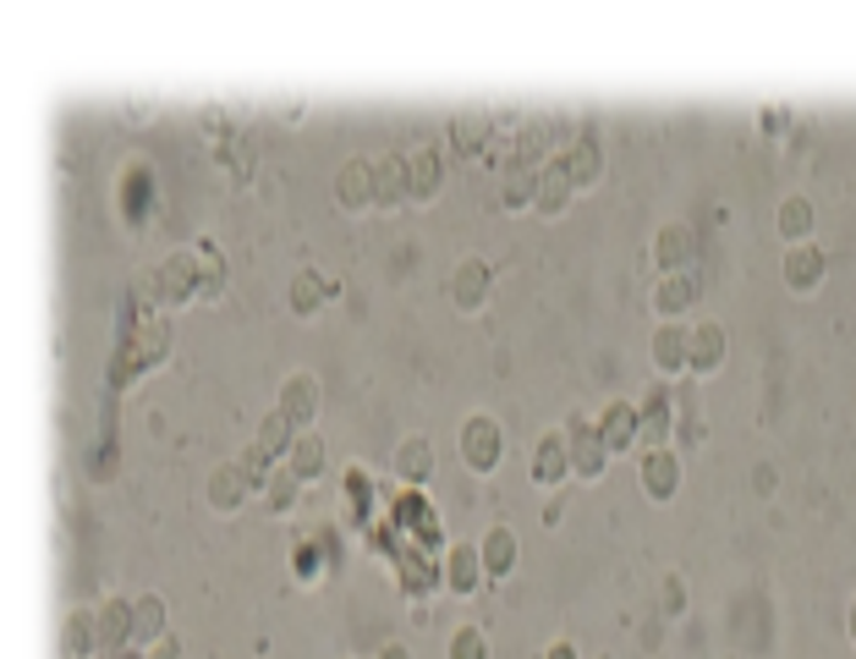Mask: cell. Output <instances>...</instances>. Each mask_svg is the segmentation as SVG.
<instances>
[{"mask_svg": "<svg viewBox=\"0 0 856 659\" xmlns=\"http://www.w3.org/2000/svg\"><path fill=\"white\" fill-rule=\"evenodd\" d=\"M406 176H412V204H428L446 182V149L440 143H417L412 160H406Z\"/></svg>", "mask_w": 856, "mask_h": 659, "instance_id": "cell-10", "label": "cell"}, {"mask_svg": "<svg viewBox=\"0 0 856 659\" xmlns=\"http://www.w3.org/2000/svg\"><path fill=\"white\" fill-rule=\"evenodd\" d=\"M275 413H280L297 435H302V429H313V418H319V380H313V374H291V380L280 385Z\"/></svg>", "mask_w": 856, "mask_h": 659, "instance_id": "cell-8", "label": "cell"}, {"mask_svg": "<svg viewBox=\"0 0 856 659\" xmlns=\"http://www.w3.org/2000/svg\"><path fill=\"white\" fill-rule=\"evenodd\" d=\"M329 291H335V280H324L319 269H297V275H291V313H297V319L319 313Z\"/></svg>", "mask_w": 856, "mask_h": 659, "instance_id": "cell-26", "label": "cell"}, {"mask_svg": "<svg viewBox=\"0 0 856 659\" xmlns=\"http://www.w3.org/2000/svg\"><path fill=\"white\" fill-rule=\"evenodd\" d=\"M373 182H379V209H401V204H412V176H406V160H401V154L373 160Z\"/></svg>", "mask_w": 856, "mask_h": 659, "instance_id": "cell-21", "label": "cell"}, {"mask_svg": "<svg viewBox=\"0 0 856 659\" xmlns=\"http://www.w3.org/2000/svg\"><path fill=\"white\" fill-rule=\"evenodd\" d=\"M675 489H681V451L675 446L643 451V495L648 500H675Z\"/></svg>", "mask_w": 856, "mask_h": 659, "instance_id": "cell-9", "label": "cell"}, {"mask_svg": "<svg viewBox=\"0 0 856 659\" xmlns=\"http://www.w3.org/2000/svg\"><path fill=\"white\" fill-rule=\"evenodd\" d=\"M446 654H451V659H489V637H484V626H456V637H451Z\"/></svg>", "mask_w": 856, "mask_h": 659, "instance_id": "cell-37", "label": "cell"}, {"mask_svg": "<svg viewBox=\"0 0 856 659\" xmlns=\"http://www.w3.org/2000/svg\"><path fill=\"white\" fill-rule=\"evenodd\" d=\"M851 637H856V599H851Z\"/></svg>", "mask_w": 856, "mask_h": 659, "instance_id": "cell-43", "label": "cell"}, {"mask_svg": "<svg viewBox=\"0 0 856 659\" xmlns=\"http://www.w3.org/2000/svg\"><path fill=\"white\" fill-rule=\"evenodd\" d=\"M648 358H653V369H659L664 380L686 374V369H692V330H686L681 319L659 324V330H653V347H648Z\"/></svg>", "mask_w": 856, "mask_h": 659, "instance_id": "cell-4", "label": "cell"}, {"mask_svg": "<svg viewBox=\"0 0 856 659\" xmlns=\"http://www.w3.org/2000/svg\"><path fill=\"white\" fill-rule=\"evenodd\" d=\"M335 198L340 209L362 215V209H379V182H373V160H346L335 171Z\"/></svg>", "mask_w": 856, "mask_h": 659, "instance_id": "cell-5", "label": "cell"}, {"mask_svg": "<svg viewBox=\"0 0 856 659\" xmlns=\"http://www.w3.org/2000/svg\"><path fill=\"white\" fill-rule=\"evenodd\" d=\"M478 555H484V571L500 582V577H511V571H517V555H522V550H517V533H511L506 522H495V528L478 539Z\"/></svg>", "mask_w": 856, "mask_h": 659, "instance_id": "cell-16", "label": "cell"}, {"mask_svg": "<svg viewBox=\"0 0 856 659\" xmlns=\"http://www.w3.org/2000/svg\"><path fill=\"white\" fill-rule=\"evenodd\" d=\"M725 352H730V342L719 324H692V369L686 374H719Z\"/></svg>", "mask_w": 856, "mask_h": 659, "instance_id": "cell-20", "label": "cell"}, {"mask_svg": "<svg viewBox=\"0 0 856 659\" xmlns=\"http://www.w3.org/2000/svg\"><path fill=\"white\" fill-rule=\"evenodd\" d=\"M220 291H225V264H220L215 247H198V297L220 302Z\"/></svg>", "mask_w": 856, "mask_h": 659, "instance_id": "cell-34", "label": "cell"}, {"mask_svg": "<svg viewBox=\"0 0 856 659\" xmlns=\"http://www.w3.org/2000/svg\"><path fill=\"white\" fill-rule=\"evenodd\" d=\"M560 165L571 171L577 187H593L604 176V143H599V132H577V143L560 154Z\"/></svg>", "mask_w": 856, "mask_h": 659, "instance_id": "cell-15", "label": "cell"}, {"mask_svg": "<svg viewBox=\"0 0 856 659\" xmlns=\"http://www.w3.org/2000/svg\"><path fill=\"white\" fill-rule=\"evenodd\" d=\"M571 193H577V182H571V171L560 165V160H550L544 171H539V215H566L571 209Z\"/></svg>", "mask_w": 856, "mask_h": 659, "instance_id": "cell-18", "label": "cell"}, {"mask_svg": "<svg viewBox=\"0 0 856 659\" xmlns=\"http://www.w3.org/2000/svg\"><path fill=\"white\" fill-rule=\"evenodd\" d=\"M264 495H269V506L275 511H297V495H302V478L280 462L275 473H269V484H264Z\"/></svg>", "mask_w": 856, "mask_h": 659, "instance_id": "cell-35", "label": "cell"}, {"mask_svg": "<svg viewBox=\"0 0 856 659\" xmlns=\"http://www.w3.org/2000/svg\"><path fill=\"white\" fill-rule=\"evenodd\" d=\"M149 297L165 302V308L193 302V297H198V253H176V258H165V264L154 269V280H149Z\"/></svg>", "mask_w": 856, "mask_h": 659, "instance_id": "cell-2", "label": "cell"}, {"mask_svg": "<svg viewBox=\"0 0 856 659\" xmlns=\"http://www.w3.org/2000/svg\"><path fill=\"white\" fill-rule=\"evenodd\" d=\"M143 659H187V654H182V643H176V637H160L154 648H143Z\"/></svg>", "mask_w": 856, "mask_h": 659, "instance_id": "cell-40", "label": "cell"}, {"mask_svg": "<svg viewBox=\"0 0 856 659\" xmlns=\"http://www.w3.org/2000/svg\"><path fill=\"white\" fill-rule=\"evenodd\" d=\"M462 462L473 473H495L506 462V429H500V418L478 413V418L462 424Z\"/></svg>", "mask_w": 856, "mask_h": 659, "instance_id": "cell-1", "label": "cell"}, {"mask_svg": "<svg viewBox=\"0 0 856 659\" xmlns=\"http://www.w3.org/2000/svg\"><path fill=\"white\" fill-rule=\"evenodd\" d=\"M692 247H697V242H692V231H686V226H675V220H670V226H659V236H653V258H659V269H664V275H686Z\"/></svg>", "mask_w": 856, "mask_h": 659, "instance_id": "cell-19", "label": "cell"}, {"mask_svg": "<svg viewBox=\"0 0 856 659\" xmlns=\"http://www.w3.org/2000/svg\"><path fill=\"white\" fill-rule=\"evenodd\" d=\"M247 489H253V484L242 478L236 462H225V467L209 473V506H215V511H236V506L247 500Z\"/></svg>", "mask_w": 856, "mask_h": 659, "instance_id": "cell-27", "label": "cell"}, {"mask_svg": "<svg viewBox=\"0 0 856 659\" xmlns=\"http://www.w3.org/2000/svg\"><path fill=\"white\" fill-rule=\"evenodd\" d=\"M160 637H165V599H160V593H143V599H132V643L154 648Z\"/></svg>", "mask_w": 856, "mask_h": 659, "instance_id": "cell-28", "label": "cell"}, {"mask_svg": "<svg viewBox=\"0 0 856 659\" xmlns=\"http://www.w3.org/2000/svg\"><path fill=\"white\" fill-rule=\"evenodd\" d=\"M138 374H149V363L138 358V347H132V342H122V347H116V358H111V391H127Z\"/></svg>", "mask_w": 856, "mask_h": 659, "instance_id": "cell-36", "label": "cell"}, {"mask_svg": "<svg viewBox=\"0 0 856 659\" xmlns=\"http://www.w3.org/2000/svg\"><path fill=\"white\" fill-rule=\"evenodd\" d=\"M533 204H539V171L511 165L506 182H500V209H506V215H522V209H533Z\"/></svg>", "mask_w": 856, "mask_h": 659, "instance_id": "cell-25", "label": "cell"}, {"mask_svg": "<svg viewBox=\"0 0 856 659\" xmlns=\"http://www.w3.org/2000/svg\"><path fill=\"white\" fill-rule=\"evenodd\" d=\"M599 435L610 451H632V440H643V407L637 402H610L599 418Z\"/></svg>", "mask_w": 856, "mask_h": 659, "instance_id": "cell-14", "label": "cell"}, {"mask_svg": "<svg viewBox=\"0 0 856 659\" xmlns=\"http://www.w3.org/2000/svg\"><path fill=\"white\" fill-rule=\"evenodd\" d=\"M533 484L539 489H555L560 478H571V440L566 435H544L539 446H533Z\"/></svg>", "mask_w": 856, "mask_h": 659, "instance_id": "cell-12", "label": "cell"}, {"mask_svg": "<svg viewBox=\"0 0 856 659\" xmlns=\"http://www.w3.org/2000/svg\"><path fill=\"white\" fill-rule=\"evenodd\" d=\"M236 467H242V478H247V484H258V489H264V484H269V473H275L280 462H269L258 446H247V451L236 456Z\"/></svg>", "mask_w": 856, "mask_h": 659, "instance_id": "cell-38", "label": "cell"}, {"mask_svg": "<svg viewBox=\"0 0 856 659\" xmlns=\"http://www.w3.org/2000/svg\"><path fill=\"white\" fill-rule=\"evenodd\" d=\"M379 659H412V648H406V643H384Z\"/></svg>", "mask_w": 856, "mask_h": 659, "instance_id": "cell-41", "label": "cell"}, {"mask_svg": "<svg viewBox=\"0 0 856 659\" xmlns=\"http://www.w3.org/2000/svg\"><path fill=\"white\" fill-rule=\"evenodd\" d=\"M484 577H489V571H484L478 544H456V550L446 555V588H451V593H473Z\"/></svg>", "mask_w": 856, "mask_h": 659, "instance_id": "cell-22", "label": "cell"}, {"mask_svg": "<svg viewBox=\"0 0 856 659\" xmlns=\"http://www.w3.org/2000/svg\"><path fill=\"white\" fill-rule=\"evenodd\" d=\"M253 446H258L269 462H286V456H291V446H297V429H291L280 413H269V418L258 424V440H253Z\"/></svg>", "mask_w": 856, "mask_h": 659, "instance_id": "cell-33", "label": "cell"}, {"mask_svg": "<svg viewBox=\"0 0 856 659\" xmlns=\"http://www.w3.org/2000/svg\"><path fill=\"white\" fill-rule=\"evenodd\" d=\"M94 621H100V654H116L132 643V599H105Z\"/></svg>", "mask_w": 856, "mask_h": 659, "instance_id": "cell-17", "label": "cell"}, {"mask_svg": "<svg viewBox=\"0 0 856 659\" xmlns=\"http://www.w3.org/2000/svg\"><path fill=\"white\" fill-rule=\"evenodd\" d=\"M61 643H67V659H89L100 648V621L89 610H72L67 626H61Z\"/></svg>", "mask_w": 856, "mask_h": 659, "instance_id": "cell-31", "label": "cell"}, {"mask_svg": "<svg viewBox=\"0 0 856 659\" xmlns=\"http://www.w3.org/2000/svg\"><path fill=\"white\" fill-rule=\"evenodd\" d=\"M692 302H697V280H692V275H664V280L653 286V308H659V319H664V324H670V319H681Z\"/></svg>", "mask_w": 856, "mask_h": 659, "instance_id": "cell-24", "label": "cell"}, {"mask_svg": "<svg viewBox=\"0 0 856 659\" xmlns=\"http://www.w3.org/2000/svg\"><path fill=\"white\" fill-rule=\"evenodd\" d=\"M774 226H779V236L796 247V242H812V226H818V209H812V198H801V193H790L785 204H779V215H774Z\"/></svg>", "mask_w": 856, "mask_h": 659, "instance_id": "cell-23", "label": "cell"}, {"mask_svg": "<svg viewBox=\"0 0 856 659\" xmlns=\"http://www.w3.org/2000/svg\"><path fill=\"white\" fill-rule=\"evenodd\" d=\"M544 659H577V648H571V643H550V654H544Z\"/></svg>", "mask_w": 856, "mask_h": 659, "instance_id": "cell-42", "label": "cell"}, {"mask_svg": "<svg viewBox=\"0 0 856 659\" xmlns=\"http://www.w3.org/2000/svg\"><path fill=\"white\" fill-rule=\"evenodd\" d=\"M823 269H829V258H823L818 242H796V247H785V258H779V275H785V286H790L796 297L818 291V286H823Z\"/></svg>", "mask_w": 856, "mask_h": 659, "instance_id": "cell-6", "label": "cell"}, {"mask_svg": "<svg viewBox=\"0 0 856 659\" xmlns=\"http://www.w3.org/2000/svg\"><path fill=\"white\" fill-rule=\"evenodd\" d=\"M637 407H643V440H648V451H653V446H670V440H675V424H681L675 407H670V391L653 385Z\"/></svg>", "mask_w": 856, "mask_h": 659, "instance_id": "cell-13", "label": "cell"}, {"mask_svg": "<svg viewBox=\"0 0 856 659\" xmlns=\"http://www.w3.org/2000/svg\"><path fill=\"white\" fill-rule=\"evenodd\" d=\"M395 478L406 489H423L428 478H435V440H428V435H406L395 446Z\"/></svg>", "mask_w": 856, "mask_h": 659, "instance_id": "cell-11", "label": "cell"}, {"mask_svg": "<svg viewBox=\"0 0 856 659\" xmlns=\"http://www.w3.org/2000/svg\"><path fill=\"white\" fill-rule=\"evenodd\" d=\"M132 347H138V358L154 369V363H165L171 358V319H143L138 330H132Z\"/></svg>", "mask_w": 856, "mask_h": 659, "instance_id": "cell-29", "label": "cell"}, {"mask_svg": "<svg viewBox=\"0 0 856 659\" xmlns=\"http://www.w3.org/2000/svg\"><path fill=\"white\" fill-rule=\"evenodd\" d=\"M489 286H495V269H489L484 258L456 264V269H451V280H446V291H451V302H456L462 313H478V308L489 302Z\"/></svg>", "mask_w": 856, "mask_h": 659, "instance_id": "cell-7", "label": "cell"}, {"mask_svg": "<svg viewBox=\"0 0 856 659\" xmlns=\"http://www.w3.org/2000/svg\"><path fill=\"white\" fill-rule=\"evenodd\" d=\"M489 116H478V111H467V116H456L451 122V149L467 160V154H484V143H489Z\"/></svg>", "mask_w": 856, "mask_h": 659, "instance_id": "cell-32", "label": "cell"}, {"mask_svg": "<svg viewBox=\"0 0 856 659\" xmlns=\"http://www.w3.org/2000/svg\"><path fill=\"white\" fill-rule=\"evenodd\" d=\"M566 440H571V478H582V484H593V478H604V467H610V446H604V435H599V424H571L566 429Z\"/></svg>", "mask_w": 856, "mask_h": 659, "instance_id": "cell-3", "label": "cell"}, {"mask_svg": "<svg viewBox=\"0 0 856 659\" xmlns=\"http://www.w3.org/2000/svg\"><path fill=\"white\" fill-rule=\"evenodd\" d=\"M664 610H670V615L686 610V582H681V577H664Z\"/></svg>", "mask_w": 856, "mask_h": 659, "instance_id": "cell-39", "label": "cell"}, {"mask_svg": "<svg viewBox=\"0 0 856 659\" xmlns=\"http://www.w3.org/2000/svg\"><path fill=\"white\" fill-rule=\"evenodd\" d=\"M286 467H291L302 484L324 478V440H319L313 429H302V435H297V446H291V456H286Z\"/></svg>", "mask_w": 856, "mask_h": 659, "instance_id": "cell-30", "label": "cell"}]
</instances>
